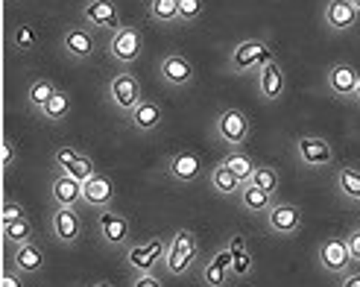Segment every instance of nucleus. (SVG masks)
Instances as JSON below:
<instances>
[{
    "label": "nucleus",
    "instance_id": "cd10ccee",
    "mask_svg": "<svg viewBox=\"0 0 360 287\" xmlns=\"http://www.w3.org/2000/svg\"><path fill=\"white\" fill-rule=\"evenodd\" d=\"M150 21L158 27H179V0H143Z\"/></svg>",
    "mask_w": 360,
    "mask_h": 287
},
{
    "label": "nucleus",
    "instance_id": "37998d69",
    "mask_svg": "<svg viewBox=\"0 0 360 287\" xmlns=\"http://www.w3.org/2000/svg\"><path fill=\"white\" fill-rule=\"evenodd\" d=\"M337 287H360V267H352L346 276H340Z\"/></svg>",
    "mask_w": 360,
    "mask_h": 287
},
{
    "label": "nucleus",
    "instance_id": "412c9836",
    "mask_svg": "<svg viewBox=\"0 0 360 287\" xmlns=\"http://www.w3.org/2000/svg\"><path fill=\"white\" fill-rule=\"evenodd\" d=\"M44 264H47V255H44V249L39 241H30L24 246H15L12 253H9V267H15L21 276H39L44 270Z\"/></svg>",
    "mask_w": 360,
    "mask_h": 287
},
{
    "label": "nucleus",
    "instance_id": "f3484780",
    "mask_svg": "<svg viewBox=\"0 0 360 287\" xmlns=\"http://www.w3.org/2000/svg\"><path fill=\"white\" fill-rule=\"evenodd\" d=\"M360 85V70L349 62H337L326 70V91L337 100H354Z\"/></svg>",
    "mask_w": 360,
    "mask_h": 287
},
{
    "label": "nucleus",
    "instance_id": "7c9ffc66",
    "mask_svg": "<svg viewBox=\"0 0 360 287\" xmlns=\"http://www.w3.org/2000/svg\"><path fill=\"white\" fill-rule=\"evenodd\" d=\"M0 231H4V241L9 243V249L24 246V243L35 241V229H32L30 217H24V220H12V223H0Z\"/></svg>",
    "mask_w": 360,
    "mask_h": 287
},
{
    "label": "nucleus",
    "instance_id": "5701e85b",
    "mask_svg": "<svg viewBox=\"0 0 360 287\" xmlns=\"http://www.w3.org/2000/svg\"><path fill=\"white\" fill-rule=\"evenodd\" d=\"M202 284L205 287H226L231 281V249H220L217 255H211V261L202 264Z\"/></svg>",
    "mask_w": 360,
    "mask_h": 287
},
{
    "label": "nucleus",
    "instance_id": "e433bc0d",
    "mask_svg": "<svg viewBox=\"0 0 360 287\" xmlns=\"http://www.w3.org/2000/svg\"><path fill=\"white\" fill-rule=\"evenodd\" d=\"M27 208L24 203H18L15 196H4V205H0V223H12V220H24Z\"/></svg>",
    "mask_w": 360,
    "mask_h": 287
},
{
    "label": "nucleus",
    "instance_id": "c03bdc74",
    "mask_svg": "<svg viewBox=\"0 0 360 287\" xmlns=\"http://www.w3.org/2000/svg\"><path fill=\"white\" fill-rule=\"evenodd\" d=\"M88 287H115V284H112L109 279H97L94 284H88Z\"/></svg>",
    "mask_w": 360,
    "mask_h": 287
},
{
    "label": "nucleus",
    "instance_id": "6ab92c4d",
    "mask_svg": "<svg viewBox=\"0 0 360 287\" xmlns=\"http://www.w3.org/2000/svg\"><path fill=\"white\" fill-rule=\"evenodd\" d=\"M255 88H258L261 103H266V106H273V103H278V100L284 97V91H287V74H284V68H281L278 59L266 62V65L258 70Z\"/></svg>",
    "mask_w": 360,
    "mask_h": 287
},
{
    "label": "nucleus",
    "instance_id": "bb28decb",
    "mask_svg": "<svg viewBox=\"0 0 360 287\" xmlns=\"http://www.w3.org/2000/svg\"><path fill=\"white\" fill-rule=\"evenodd\" d=\"M70 112H74V100H70V94L65 91V88H59V91L50 97V103L39 112V117L53 123V127H59V123H65L70 117Z\"/></svg>",
    "mask_w": 360,
    "mask_h": 287
},
{
    "label": "nucleus",
    "instance_id": "a878e982",
    "mask_svg": "<svg viewBox=\"0 0 360 287\" xmlns=\"http://www.w3.org/2000/svg\"><path fill=\"white\" fill-rule=\"evenodd\" d=\"M276 203V196L273 193H266V191H261L258 185H252V182H246L243 188H240V193H238V205H240V211H246V214H266L269 211V205Z\"/></svg>",
    "mask_w": 360,
    "mask_h": 287
},
{
    "label": "nucleus",
    "instance_id": "a19ab883",
    "mask_svg": "<svg viewBox=\"0 0 360 287\" xmlns=\"http://www.w3.org/2000/svg\"><path fill=\"white\" fill-rule=\"evenodd\" d=\"M132 287H161V276L158 273H135Z\"/></svg>",
    "mask_w": 360,
    "mask_h": 287
},
{
    "label": "nucleus",
    "instance_id": "a18cd8bd",
    "mask_svg": "<svg viewBox=\"0 0 360 287\" xmlns=\"http://www.w3.org/2000/svg\"><path fill=\"white\" fill-rule=\"evenodd\" d=\"M354 103L360 106V85H357V94H354Z\"/></svg>",
    "mask_w": 360,
    "mask_h": 287
},
{
    "label": "nucleus",
    "instance_id": "2f4dec72",
    "mask_svg": "<svg viewBox=\"0 0 360 287\" xmlns=\"http://www.w3.org/2000/svg\"><path fill=\"white\" fill-rule=\"evenodd\" d=\"M9 47L15 53H35L39 50V30H35L32 24H18L9 32Z\"/></svg>",
    "mask_w": 360,
    "mask_h": 287
},
{
    "label": "nucleus",
    "instance_id": "f03ea898",
    "mask_svg": "<svg viewBox=\"0 0 360 287\" xmlns=\"http://www.w3.org/2000/svg\"><path fill=\"white\" fill-rule=\"evenodd\" d=\"M147 97L143 94V85L138 77H132L129 70H120L115 74L109 82H105V103H109V109L115 115H120L123 120L135 112V106Z\"/></svg>",
    "mask_w": 360,
    "mask_h": 287
},
{
    "label": "nucleus",
    "instance_id": "f8f14e48",
    "mask_svg": "<svg viewBox=\"0 0 360 287\" xmlns=\"http://www.w3.org/2000/svg\"><path fill=\"white\" fill-rule=\"evenodd\" d=\"M59 50L68 62L74 65H85L97 56V39H94V30L91 27H68L62 32V42Z\"/></svg>",
    "mask_w": 360,
    "mask_h": 287
},
{
    "label": "nucleus",
    "instance_id": "473e14b6",
    "mask_svg": "<svg viewBox=\"0 0 360 287\" xmlns=\"http://www.w3.org/2000/svg\"><path fill=\"white\" fill-rule=\"evenodd\" d=\"M223 161H226V165H229L231 170H235V176L240 179L243 185H246V182H252V173L258 170V161L252 158L246 150H231V153H229Z\"/></svg>",
    "mask_w": 360,
    "mask_h": 287
},
{
    "label": "nucleus",
    "instance_id": "6e6552de",
    "mask_svg": "<svg viewBox=\"0 0 360 287\" xmlns=\"http://www.w3.org/2000/svg\"><path fill=\"white\" fill-rule=\"evenodd\" d=\"M264 223H266V231L276 238H296L302 226H304V211L290 203V200H276L269 205V211L264 214Z\"/></svg>",
    "mask_w": 360,
    "mask_h": 287
},
{
    "label": "nucleus",
    "instance_id": "393cba45",
    "mask_svg": "<svg viewBox=\"0 0 360 287\" xmlns=\"http://www.w3.org/2000/svg\"><path fill=\"white\" fill-rule=\"evenodd\" d=\"M208 185L217 196H238L240 188H243V182L235 176V170H231L226 161H220V165H214L208 170Z\"/></svg>",
    "mask_w": 360,
    "mask_h": 287
},
{
    "label": "nucleus",
    "instance_id": "ea45409f",
    "mask_svg": "<svg viewBox=\"0 0 360 287\" xmlns=\"http://www.w3.org/2000/svg\"><path fill=\"white\" fill-rule=\"evenodd\" d=\"M0 287H27V276H21L15 267H6L0 276Z\"/></svg>",
    "mask_w": 360,
    "mask_h": 287
},
{
    "label": "nucleus",
    "instance_id": "0eeeda50",
    "mask_svg": "<svg viewBox=\"0 0 360 287\" xmlns=\"http://www.w3.org/2000/svg\"><path fill=\"white\" fill-rule=\"evenodd\" d=\"M249 132H252V123H249L246 112L235 109V106H229V109H223L214 117V138L226 144L229 150H243L249 141Z\"/></svg>",
    "mask_w": 360,
    "mask_h": 287
},
{
    "label": "nucleus",
    "instance_id": "c85d7f7f",
    "mask_svg": "<svg viewBox=\"0 0 360 287\" xmlns=\"http://www.w3.org/2000/svg\"><path fill=\"white\" fill-rule=\"evenodd\" d=\"M229 249H231V279H246L252 273V253L246 249L243 235H231Z\"/></svg>",
    "mask_w": 360,
    "mask_h": 287
},
{
    "label": "nucleus",
    "instance_id": "de8ad7c7",
    "mask_svg": "<svg viewBox=\"0 0 360 287\" xmlns=\"http://www.w3.org/2000/svg\"><path fill=\"white\" fill-rule=\"evenodd\" d=\"M354 6H357V12H360V0H354Z\"/></svg>",
    "mask_w": 360,
    "mask_h": 287
},
{
    "label": "nucleus",
    "instance_id": "dca6fc26",
    "mask_svg": "<svg viewBox=\"0 0 360 287\" xmlns=\"http://www.w3.org/2000/svg\"><path fill=\"white\" fill-rule=\"evenodd\" d=\"M158 77L170 88H191L196 79V70L185 53H167V56L158 59Z\"/></svg>",
    "mask_w": 360,
    "mask_h": 287
},
{
    "label": "nucleus",
    "instance_id": "b1692460",
    "mask_svg": "<svg viewBox=\"0 0 360 287\" xmlns=\"http://www.w3.org/2000/svg\"><path fill=\"white\" fill-rule=\"evenodd\" d=\"M334 188H337V196H340L343 203L360 208V167H354V165L337 167V173H334Z\"/></svg>",
    "mask_w": 360,
    "mask_h": 287
},
{
    "label": "nucleus",
    "instance_id": "4c0bfd02",
    "mask_svg": "<svg viewBox=\"0 0 360 287\" xmlns=\"http://www.w3.org/2000/svg\"><path fill=\"white\" fill-rule=\"evenodd\" d=\"M79 155H82V150H79V147H70V144H62V147L53 150V167H56V170H65V167L70 165V161L79 158Z\"/></svg>",
    "mask_w": 360,
    "mask_h": 287
},
{
    "label": "nucleus",
    "instance_id": "9d476101",
    "mask_svg": "<svg viewBox=\"0 0 360 287\" xmlns=\"http://www.w3.org/2000/svg\"><path fill=\"white\" fill-rule=\"evenodd\" d=\"M167 249H170V238H150L143 243H132L126 249V264H129L132 276L135 273H155L158 264L167 261Z\"/></svg>",
    "mask_w": 360,
    "mask_h": 287
},
{
    "label": "nucleus",
    "instance_id": "9b49d317",
    "mask_svg": "<svg viewBox=\"0 0 360 287\" xmlns=\"http://www.w3.org/2000/svg\"><path fill=\"white\" fill-rule=\"evenodd\" d=\"M82 214L79 208H68V205H53L50 211V235L59 246H77L82 241Z\"/></svg>",
    "mask_w": 360,
    "mask_h": 287
},
{
    "label": "nucleus",
    "instance_id": "a211bd4d",
    "mask_svg": "<svg viewBox=\"0 0 360 287\" xmlns=\"http://www.w3.org/2000/svg\"><path fill=\"white\" fill-rule=\"evenodd\" d=\"M165 173H167V179H173L179 185H191L202 176V158L193 150H176L165 161Z\"/></svg>",
    "mask_w": 360,
    "mask_h": 287
},
{
    "label": "nucleus",
    "instance_id": "aec40b11",
    "mask_svg": "<svg viewBox=\"0 0 360 287\" xmlns=\"http://www.w3.org/2000/svg\"><path fill=\"white\" fill-rule=\"evenodd\" d=\"M161 123H165V106H161L155 97H143L135 106V112L126 117V127L138 135H153Z\"/></svg>",
    "mask_w": 360,
    "mask_h": 287
},
{
    "label": "nucleus",
    "instance_id": "20e7f679",
    "mask_svg": "<svg viewBox=\"0 0 360 287\" xmlns=\"http://www.w3.org/2000/svg\"><path fill=\"white\" fill-rule=\"evenodd\" d=\"M293 155L302 167L308 170H326L337 165V150L328 138L322 135H299L293 141Z\"/></svg>",
    "mask_w": 360,
    "mask_h": 287
},
{
    "label": "nucleus",
    "instance_id": "72a5a7b5",
    "mask_svg": "<svg viewBox=\"0 0 360 287\" xmlns=\"http://www.w3.org/2000/svg\"><path fill=\"white\" fill-rule=\"evenodd\" d=\"M252 185H258L261 191H266V193H278V188H281V176H278V170L276 167H269V165H258V170L252 173Z\"/></svg>",
    "mask_w": 360,
    "mask_h": 287
},
{
    "label": "nucleus",
    "instance_id": "39448f33",
    "mask_svg": "<svg viewBox=\"0 0 360 287\" xmlns=\"http://www.w3.org/2000/svg\"><path fill=\"white\" fill-rule=\"evenodd\" d=\"M97 238L105 249H112V253L129 249L132 246V220L115 208L97 211Z\"/></svg>",
    "mask_w": 360,
    "mask_h": 287
},
{
    "label": "nucleus",
    "instance_id": "c756f323",
    "mask_svg": "<svg viewBox=\"0 0 360 287\" xmlns=\"http://www.w3.org/2000/svg\"><path fill=\"white\" fill-rule=\"evenodd\" d=\"M56 91H59V85L53 82V79H47V77H35V79L30 82V88H27V103H30V109L39 115Z\"/></svg>",
    "mask_w": 360,
    "mask_h": 287
},
{
    "label": "nucleus",
    "instance_id": "4be33fe9",
    "mask_svg": "<svg viewBox=\"0 0 360 287\" xmlns=\"http://www.w3.org/2000/svg\"><path fill=\"white\" fill-rule=\"evenodd\" d=\"M50 200H53V205L79 208L82 205V182H77L74 176L56 170L50 179Z\"/></svg>",
    "mask_w": 360,
    "mask_h": 287
},
{
    "label": "nucleus",
    "instance_id": "2eb2a0df",
    "mask_svg": "<svg viewBox=\"0 0 360 287\" xmlns=\"http://www.w3.org/2000/svg\"><path fill=\"white\" fill-rule=\"evenodd\" d=\"M115 182H112V176L109 173H103L97 170L91 179H85L82 182V205L85 208H94V211H109L115 205Z\"/></svg>",
    "mask_w": 360,
    "mask_h": 287
},
{
    "label": "nucleus",
    "instance_id": "1a4fd4ad",
    "mask_svg": "<svg viewBox=\"0 0 360 287\" xmlns=\"http://www.w3.org/2000/svg\"><path fill=\"white\" fill-rule=\"evenodd\" d=\"M316 267H319V270L326 273V276H331V279L346 276L352 267H354L346 238L331 235V238H326V241H319V246H316Z\"/></svg>",
    "mask_w": 360,
    "mask_h": 287
},
{
    "label": "nucleus",
    "instance_id": "c9c22d12",
    "mask_svg": "<svg viewBox=\"0 0 360 287\" xmlns=\"http://www.w3.org/2000/svg\"><path fill=\"white\" fill-rule=\"evenodd\" d=\"M205 12V0H179V21L182 24H196Z\"/></svg>",
    "mask_w": 360,
    "mask_h": 287
},
{
    "label": "nucleus",
    "instance_id": "79ce46f5",
    "mask_svg": "<svg viewBox=\"0 0 360 287\" xmlns=\"http://www.w3.org/2000/svg\"><path fill=\"white\" fill-rule=\"evenodd\" d=\"M346 243H349V253H352V261L354 267H360V229H352L346 235Z\"/></svg>",
    "mask_w": 360,
    "mask_h": 287
},
{
    "label": "nucleus",
    "instance_id": "58836bf2",
    "mask_svg": "<svg viewBox=\"0 0 360 287\" xmlns=\"http://www.w3.org/2000/svg\"><path fill=\"white\" fill-rule=\"evenodd\" d=\"M18 165V147L12 144V138H4V144H0V167H4V176L12 173Z\"/></svg>",
    "mask_w": 360,
    "mask_h": 287
},
{
    "label": "nucleus",
    "instance_id": "4468645a",
    "mask_svg": "<svg viewBox=\"0 0 360 287\" xmlns=\"http://www.w3.org/2000/svg\"><path fill=\"white\" fill-rule=\"evenodd\" d=\"M319 18H322V27L326 30H331L334 35H343L357 27L360 12L354 6V0H326Z\"/></svg>",
    "mask_w": 360,
    "mask_h": 287
},
{
    "label": "nucleus",
    "instance_id": "f704fd0d",
    "mask_svg": "<svg viewBox=\"0 0 360 287\" xmlns=\"http://www.w3.org/2000/svg\"><path fill=\"white\" fill-rule=\"evenodd\" d=\"M62 173L74 176L77 182H85V179H91V176L97 173V165H94V158H91V155H88V153H82L79 158H74V161H70V165H68Z\"/></svg>",
    "mask_w": 360,
    "mask_h": 287
},
{
    "label": "nucleus",
    "instance_id": "49530a36",
    "mask_svg": "<svg viewBox=\"0 0 360 287\" xmlns=\"http://www.w3.org/2000/svg\"><path fill=\"white\" fill-rule=\"evenodd\" d=\"M354 229H360V214H357V220H354Z\"/></svg>",
    "mask_w": 360,
    "mask_h": 287
},
{
    "label": "nucleus",
    "instance_id": "7ed1b4c3",
    "mask_svg": "<svg viewBox=\"0 0 360 287\" xmlns=\"http://www.w3.org/2000/svg\"><path fill=\"white\" fill-rule=\"evenodd\" d=\"M200 258V238H196L193 229H176L170 235V249H167V261L165 270L173 279H182L185 273H191V267Z\"/></svg>",
    "mask_w": 360,
    "mask_h": 287
},
{
    "label": "nucleus",
    "instance_id": "ddd939ff",
    "mask_svg": "<svg viewBox=\"0 0 360 287\" xmlns=\"http://www.w3.org/2000/svg\"><path fill=\"white\" fill-rule=\"evenodd\" d=\"M79 18L85 27L91 30H103V32H115L120 30V6L115 4V0H82L79 6Z\"/></svg>",
    "mask_w": 360,
    "mask_h": 287
},
{
    "label": "nucleus",
    "instance_id": "f257e3e1",
    "mask_svg": "<svg viewBox=\"0 0 360 287\" xmlns=\"http://www.w3.org/2000/svg\"><path fill=\"white\" fill-rule=\"evenodd\" d=\"M276 59V50L269 47V42L264 39H243L235 47L229 50V59H226V70L235 77H246L252 70H261L266 62Z\"/></svg>",
    "mask_w": 360,
    "mask_h": 287
},
{
    "label": "nucleus",
    "instance_id": "423d86ee",
    "mask_svg": "<svg viewBox=\"0 0 360 287\" xmlns=\"http://www.w3.org/2000/svg\"><path fill=\"white\" fill-rule=\"evenodd\" d=\"M105 53H109V59L126 70V68H132L138 59H141V53H143V32L138 27H120L109 35V42H105Z\"/></svg>",
    "mask_w": 360,
    "mask_h": 287
}]
</instances>
